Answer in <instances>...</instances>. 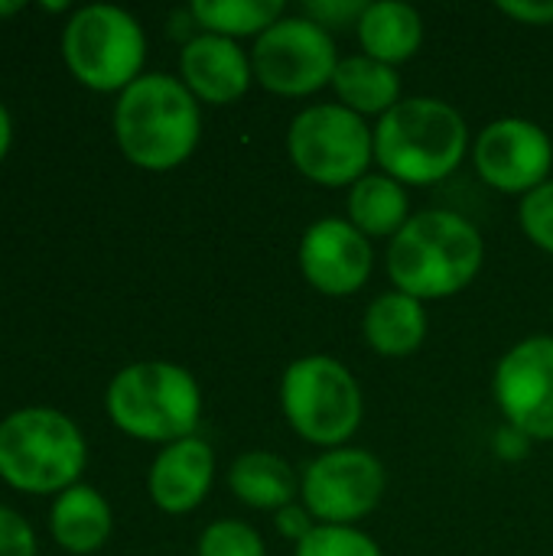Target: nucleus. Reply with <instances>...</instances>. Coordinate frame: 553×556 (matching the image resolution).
Returning a JSON list of instances; mask_svg holds the SVG:
<instances>
[{
	"label": "nucleus",
	"instance_id": "obj_1",
	"mask_svg": "<svg viewBox=\"0 0 553 556\" xmlns=\"http://www.w3.org/2000/svg\"><path fill=\"white\" fill-rule=\"evenodd\" d=\"M486 261L479 228L450 208H420L388 244V277L394 290L430 303L473 287Z\"/></svg>",
	"mask_w": 553,
	"mask_h": 556
},
{
	"label": "nucleus",
	"instance_id": "obj_2",
	"mask_svg": "<svg viewBox=\"0 0 553 556\" xmlns=\"http://www.w3.org/2000/svg\"><path fill=\"white\" fill-rule=\"evenodd\" d=\"M202 137V108L192 91L163 72L140 75L114 104V140L127 163L166 173L183 166Z\"/></svg>",
	"mask_w": 553,
	"mask_h": 556
},
{
	"label": "nucleus",
	"instance_id": "obj_3",
	"mask_svg": "<svg viewBox=\"0 0 553 556\" xmlns=\"http://www.w3.org/2000/svg\"><path fill=\"white\" fill-rule=\"evenodd\" d=\"M469 153L466 117L443 98H401L375 124V163L401 186H437Z\"/></svg>",
	"mask_w": 553,
	"mask_h": 556
},
{
	"label": "nucleus",
	"instance_id": "obj_4",
	"mask_svg": "<svg viewBox=\"0 0 553 556\" xmlns=\"http://www.w3.org/2000/svg\"><path fill=\"white\" fill-rule=\"evenodd\" d=\"M104 407L121 433L169 446L196 437L202 417V391L183 365L134 362L111 378Z\"/></svg>",
	"mask_w": 553,
	"mask_h": 556
},
{
	"label": "nucleus",
	"instance_id": "obj_5",
	"mask_svg": "<svg viewBox=\"0 0 553 556\" xmlns=\"http://www.w3.org/2000/svg\"><path fill=\"white\" fill-rule=\"evenodd\" d=\"M88 450L81 430L52 407H23L0 420V479L26 495L78 485Z\"/></svg>",
	"mask_w": 553,
	"mask_h": 556
},
{
	"label": "nucleus",
	"instance_id": "obj_6",
	"mask_svg": "<svg viewBox=\"0 0 553 556\" xmlns=\"http://www.w3.org/2000/svg\"><path fill=\"white\" fill-rule=\"evenodd\" d=\"M280 410L287 427L310 446H345L365 417L359 378L332 355L293 358L280 375Z\"/></svg>",
	"mask_w": 553,
	"mask_h": 556
},
{
	"label": "nucleus",
	"instance_id": "obj_7",
	"mask_svg": "<svg viewBox=\"0 0 553 556\" xmlns=\"http://www.w3.org/2000/svg\"><path fill=\"white\" fill-rule=\"evenodd\" d=\"M62 59L91 91H124L143 75L147 36L137 16L114 3H88L62 29Z\"/></svg>",
	"mask_w": 553,
	"mask_h": 556
},
{
	"label": "nucleus",
	"instance_id": "obj_8",
	"mask_svg": "<svg viewBox=\"0 0 553 556\" xmlns=\"http://www.w3.org/2000/svg\"><path fill=\"white\" fill-rule=\"evenodd\" d=\"M287 153L303 179L352 189L375 163V127L342 104H313L290 121Z\"/></svg>",
	"mask_w": 553,
	"mask_h": 556
},
{
	"label": "nucleus",
	"instance_id": "obj_9",
	"mask_svg": "<svg viewBox=\"0 0 553 556\" xmlns=\"http://www.w3.org/2000/svg\"><path fill=\"white\" fill-rule=\"evenodd\" d=\"M339 59L332 33L303 13L280 16L251 49L254 81L280 98H310L332 85Z\"/></svg>",
	"mask_w": 553,
	"mask_h": 556
},
{
	"label": "nucleus",
	"instance_id": "obj_10",
	"mask_svg": "<svg viewBox=\"0 0 553 556\" xmlns=\"http://www.w3.org/2000/svg\"><path fill=\"white\" fill-rule=\"evenodd\" d=\"M388 472L385 463L359 446L323 450L306 463L300 476V502L316 518V525L355 528L385 498Z\"/></svg>",
	"mask_w": 553,
	"mask_h": 556
},
{
	"label": "nucleus",
	"instance_id": "obj_11",
	"mask_svg": "<svg viewBox=\"0 0 553 556\" xmlns=\"http://www.w3.org/2000/svg\"><path fill=\"white\" fill-rule=\"evenodd\" d=\"M473 166L489 189L525 199L551 179L553 143L528 117H499L476 134Z\"/></svg>",
	"mask_w": 553,
	"mask_h": 556
},
{
	"label": "nucleus",
	"instance_id": "obj_12",
	"mask_svg": "<svg viewBox=\"0 0 553 556\" xmlns=\"http://www.w3.org/2000/svg\"><path fill=\"white\" fill-rule=\"evenodd\" d=\"M492 394L505 424L553 443V336H528L512 345L495 365Z\"/></svg>",
	"mask_w": 553,
	"mask_h": 556
},
{
	"label": "nucleus",
	"instance_id": "obj_13",
	"mask_svg": "<svg viewBox=\"0 0 553 556\" xmlns=\"http://www.w3.org/2000/svg\"><path fill=\"white\" fill-rule=\"evenodd\" d=\"M297 257L303 280L323 296H355L375 270V248L349 218L313 222Z\"/></svg>",
	"mask_w": 553,
	"mask_h": 556
},
{
	"label": "nucleus",
	"instance_id": "obj_14",
	"mask_svg": "<svg viewBox=\"0 0 553 556\" xmlns=\"http://www.w3.org/2000/svg\"><path fill=\"white\" fill-rule=\"evenodd\" d=\"M179 81L199 104H235L254 81L251 55L235 39L199 33L179 52Z\"/></svg>",
	"mask_w": 553,
	"mask_h": 556
},
{
	"label": "nucleus",
	"instance_id": "obj_15",
	"mask_svg": "<svg viewBox=\"0 0 553 556\" xmlns=\"http://www.w3.org/2000/svg\"><path fill=\"white\" fill-rule=\"evenodd\" d=\"M215 482V453L202 437H186L169 443L156 453L147 492L150 502L166 515H189L196 511Z\"/></svg>",
	"mask_w": 553,
	"mask_h": 556
},
{
	"label": "nucleus",
	"instance_id": "obj_16",
	"mask_svg": "<svg viewBox=\"0 0 553 556\" xmlns=\"http://www.w3.org/2000/svg\"><path fill=\"white\" fill-rule=\"evenodd\" d=\"M355 36H359L362 55L398 68L401 62L414 59L424 46V16L411 3L375 0L365 7L355 26Z\"/></svg>",
	"mask_w": 553,
	"mask_h": 556
},
{
	"label": "nucleus",
	"instance_id": "obj_17",
	"mask_svg": "<svg viewBox=\"0 0 553 556\" xmlns=\"http://www.w3.org/2000/svg\"><path fill=\"white\" fill-rule=\"evenodd\" d=\"M362 339L385 358H407L427 339V309L420 300L388 290L375 296L362 316Z\"/></svg>",
	"mask_w": 553,
	"mask_h": 556
},
{
	"label": "nucleus",
	"instance_id": "obj_18",
	"mask_svg": "<svg viewBox=\"0 0 553 556\" xmlns=\"http://www.w3.org/2000/svg\"><path fill=\"white\" fill-rule=\"evenodd\" d=\"M111 505L104 495L91 485H72L62 495H55L49 511V531L52 541L68 554H95L111 538Z\"/></svg>",
	"mask_w": 553,
	"mask_h": 556
},
{
	"label": "nucleus",
	"instance_id": "obj_19",
	"mask_svg": "<svg viewBox=\"0 0 553 556\" xmlns=\"http://www.w3.org/2000/svg\"><path fill=\"white\" fill-rule=\"evenodd\" d=\"M228 489L241 505H248L254 511H274L277 515L280 508L297 502L300 479L284 456L267 453V450H251L231 463Z\"/></svg>",
	"mask_w": 553,
	"mask_h": 556
},
{
	"label": "nucleus",
	"instance_id": "obj_20",
	"mask_svg": "<svg viewBox=\"0 0 553 556\" xmlns=\"http://www.w3.org/2000/svg\"><path fill=\"white\" fill-rule=\"evenodd\" d=\"M332 91L342 108L359 117H385L401 101V75L394 65L375 62L362 52L342 55L332 75Z\"/></svg>",
	"mask_w": 553,
	"mask_h": 556
},
{
	"label": "nucleus",
	"instance_id": "obj_21",
	"mask_svg": "<svg viewBox=\"0 0 553 556\" xmlns=\"http://www.w3.org/2000/svg\"><path fill=\"white\" fill-rule=\"evenodd\" d=\"M349 208V222L368 238H394L407 222H411V199H407V186H401L398 179L385 176V173H368L362 176L345 199Z\"/></svg>",
	"mask_w": 553,
	"mask_h": 556
},
{
	"label": "nucleus",
	"instance_id": "obj_22",
	"mask_svg": "<svg viewBox=\"0 0 553 556\" xmlns=\"http://www.w3.org/2000/svg\"><path fill=\"white\" fill-rule=\"evenodd\" d=\"M189 16L202 26V33L238 42L244 36L257 39L280 16H287V7L280 0H196Z\"/></svg>",
	"mask_w": 553,
	"mask_h": 556
},
{
	"label": "nucleus",
	"instance_id": "obj_23",
	"mask_svg": "<svg viewBox=\"0 0 553 556\" xmlns=\"http://www.w3.org/2000/svg\"><path fill=\"white\" fill-rule=\"evenodd\" d=\"M293 556H385L378 541L359 528L316 525V531L293 547Z\"/></svg>",
	"mask_w": 553,
	"mask_h": 556
},
{
	"label": "nucleus",
	"instance_id": "obj_24",
	"mask_svg": "<svg viewBox=\"0 0 553 556\" xmlns=\"http://www.w3.org/2000/svg\"><path fill=\"white\" fill-rule=\"evenodd\" d=\"M199 556H267V547L251 525L222 518L199 534Z\"/></svg>",
	"mask_w": 553,
	"mask_h": 556
},
{
	"label": "nucleus",
	"instance_id": "obj_25",
	"mask_svg": "<svg viewBox=\"0 0 553 556\" xmlns=\"http://www.w3.org/2000/svg\"><path fill=\"white\" fill-rule=\"evenodd\" d=\"M518 225L535 248L553 254V179H548L544 186H538L535 192H528L521 199Z\"/></svg>",
	"mask_w": 553,
	"mask_h": 556
},
{
	"label": "nucleus",
	"instance_id": "obj_26",
	"mask_svg": "<svg viewBox=\"0 0 553 556\" xmlns=\"http://www.w3.org/2000/svg\"><path fill=\"white\" fill-rule=\"evenodd\" d=\"M365 0H310L303 7V16H310L313 23H319L323 29H345V26H359L362 13H365Z\"/></svg>",
	"mask_w": 553,
	"mask_h": 556
},
{
	"label": "nucleus",
	"instance_id": "obj_27",
	"mask_svg": "<svg viewBox=\"0 0 553 556\" xmlns=\"http://www.w3.org/2000/svg\"><path fill=\"white\" fill-rule=\"evenodd\" d=\"M0 556H36V534L29 521L7 505H0Z\"/></svg>",
	"mask_w": 553,
	"mask_h": 556
},
{
	"label": "nucleus",
	"instance_id": "obj_28",
	"mask_svg": "<svg viewBox=\"0 0 553 556\" xmlns=\"http://www.w3.org/2000/svg\"><path fill=\"white\" fill-rule=\"evenodd\" d=\"M274 525H277V534H280L284 541H290V544H303V541L316 531V518L306 511L303 502H293V505L280 508V511L274 515Z\"/></svg>",
	"mask_w": 553,
	"mask_h": 556
},
{
	"label": "nucleus",
	"instance_id": "obj_29",
	"mask_svg": "<svg viewBox=\"0 0 553 556\" xmlns=\"http://www.w3.org/2000/svg\"><path fill=\"white\" fill-rule=\"evenodd\" d=\"M499 13L525 26H553V0H499Z\"/></svg>",
	"mask_w": 553,
	"mask_h": 556
},
{
	"label": "nucleus",
	"instance_id": "obj_30",
	"mask_svg": "<svg viewBox=\"0 0 553 556\" xmlns=\"http://www.w3.org/2000/svg\"><path fill=\"white\" fill-rule=\"evenodd\" d=\"M531 437H525L518 427H512V424H505V427H499L495 430V437H492V453L499 456V459H505V463H518V459H525L528 453H531Z\"/></svg>",
	"mask_w": 553,
	"mask_h": 556
},
{
	"label": "nucleus",
	"instance_id": "obj_31",
	"mask_svg": "<svg viewBox=\"0 0 553 556\" xmlns=\"http://www.w3.org/2000/svg\"><path fill=\"white\" fill-rule=\"evenodd\" d=\"M10 140H13V121H10V111L0 104V160H3L7 150H10Z\"/></svg>",
	"mask_w": 553,
	"mask_h": 556
},
{
	"label": "nucleus",
	"instance_id": "obj_32",
	"mask_svg": "<svg viewBox=\"0 0 553 556\" xmlns=\"http://www.w3.org/2000/svg\"><path fill=\"white\" fill-rule=\"evenodd\" d=\"M23 10V3L20 0H13V3H0V16H7V13H20Z\"/></svg>",
	"mask_w": 553,
	"mask_h": 556
}]
</instances>
